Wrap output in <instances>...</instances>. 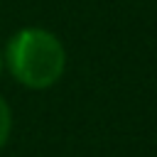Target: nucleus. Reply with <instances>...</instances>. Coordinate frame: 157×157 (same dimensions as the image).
<instances>
[{"mask_svg":"<svg viewBox=\"0 0 157 157\" xmlns=\"http://www.w3.org/2000/svg\"><path fill=\"white\" fill-rule=\"evenodd\" d=\"M10 130H12V113H10V105H7V101L0 96V147L7 142V137H10Z\"/></svg>","mask_w":157,"mask_h":157,"instance_id":"2","label":"nucleus"},{"mask_svg":"<svg viewBox=\"0 0 157 157\" xmlns=\"http://www.w3.org/2000/svg\"><path fill=\"white\" fill-rule=\"evenodd\" d=\"M2 61L7 64L15 81L42 91L64 76L66 49L54 32L44 27H22L7 39Z\"/></svg>","mask_w":157,"mask_h":157,"instance_id":"1","label":"nucleus"},{"mask_svg":"<svg viewBox=\"0 0 157 157\" xmlns=\"http://www.w3.org/2000/svg\"><path fill=\"white\" fill-rule=\"evenodd\" d=\"M0 71H2V56H0Z\"/></svg>","mask_w":157,"mask_h":157,"instance_id":"3","label":"nucleus"}]
</instances>
